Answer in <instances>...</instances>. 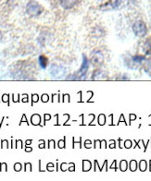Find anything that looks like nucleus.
Wrapping results in <instances>:
<instances>
[{
    "label": "nucleus",
    "instance_id": "15",
    "mask_svg": "<svg viewBox=\"0 0 151 181\" xmlns=\"http://www.w3.org/2000/svg\"><path fill=\"white\" fill-rule=\"evenodd\" d=\"M131 145H132V142H131L130 140H127V141H125V147H126V148H130V147H131Z\"/></svg>",
    "mask_w": 151,
    "mask_h": 181
},
{
    "label": "nucleus",
    "instance_id": "10",
    "mask_svg": "<svg viewBox=\"0 0 151 181\" xmlns=\"http://www.w3.org/2000/svg\"><path fill=\"white\" fill-rule=\"evenodd\" d=\"M91 168V163L89 161H84V171H88Z\"/></svg>",
    "mask_w": 151,
    "mask_h": 181
},
{
    "label": "nucleus",
    "instance_id": "13",
    "mask_svg": "<svg viewBox=\"0 0 151 181\" xmlns=\"http://www.w3.org/2000/svg\"><path fill=\"white\" fill-rule=\"evenodd\" d=\"M105 121H106L105 116H104V115H100L99 117H98V123H99L100 125H104V124H105Z\"/></svg>",
    "mask_w": 151,
    "mask_h": 181
},
{
    "label": "nucleus",
    "instance_id": "7",
    "mask_svg": "<svg viewBox=\"0 0 151 181\" xmlns=\"http://www.w3.org/2000/svg\"><path fill=\"white\" fill-rule=\"evenodd\" d=\"M48 63V59L45 57V56H40L39 57V64L41 66L42 68H46Z\"/></svg>",
    "mask_w": 151,
    "mask_h": 181
},
{
    "label": "nucleus",
    "instance_id": "6",
    "mask_svg": "<svg viewBox=\"0 0 151 181\" xmlns=\"http://www.w3.org/2000/svg\"><path fill=\"white\" fill-rule=\"evenodd\" d=\"M77 3V0H60V5L65 9H70L73 8Z\"/></svg>",
    "mask_w": 151,
    "mask_h": 181
},
{
    "label": "nucleus",
    "instance_id": "9",
    "mask_svg": "<svg viewBox=\"0 0 151 181\" xmlns=\"http://www.w3.org/2000/svg\"><path fill=\"white\" fill-rule=\"evenodd\" d=\"M130 168H131L132 171H136V168H137V163H136V161L133 160V161L131 162V164H130Z\"/></svg>",
    "mask_w": 151,
    "mask_h": 181
},
{
    "label": "nucleus",
    "instance_id": "8",
    "mask_svg": "<svg viewBox=\"0 0 151 181\" xmlns=\"http://www.w3.org/2000/svg\"><path fill=\"white\" fill-rule=\"evenodd\" d=\"M40 121H41V118L38 115H33L32 117V123L33 125H38L40 123Z\"/></svg>",
    "mask_w": 151,
    "mask_h": 181
},
{
    "label": "nucleus",
    "instance_id": "21",
    "mask_svg": "<svg viewBox=\"0 0 151 181\" xmlns=\"http://www.w3.org/2000/svg\"><path fill=\"white\" fill-rule=\"evenodd\" d=\"M31 150H32V149H31V148H27V149H26V151H28V152H30V151H31Z\"/></svg>",
    "mask_w": 151,
    "mask_h": 181
},
{
    "label": "nucleus",
    "instance_id": "12",
    "mask_svg": "<svg viewBox=\"0 0 151 181\" xmlns=\"http://www.w3.org/2000/svg\"><path fill=\"white\" fill-rule=\"evenodd\" d=\"M121 169L122 170V171H125L126 169H127V162L126 161H122V163H121Z\"/></svg>",
    "mask_w": 151,
    "mask_h": 181
},
{
    "label": "nucleus",
    "instance_id": "11",
    "mask_svg": "<svg viewBox=\"0 0 151 181\" xmlns=\"http://www.w3.org/2000/svg\"><path fill=\"white\" fill-rule=\"evenodd\" d=\"M146 169V162L143 160V161L140 162V170L145 171Z\"/></svg>",
    "mask_w": 151,
    "mask_h": 181
},
{
    "label": "nucleus",
    "instance_id": "2",
    "mask_svg": "<svg viewBox=\"0 0 151 181\" xmlns=\"http://www.w3.org/2000/svg\"><path fill=\"white\" fill-rule=\"evenodd\" d=\"M50 74L54 79H62L66 74V68L62 66L53 64L50 67Z\"/></svg>",
    "mask_w": 151,
    "mask_h": 181
},
{
    "label": "nucleus",
    "instance_id": "14",
    "mask_svg": "<svg viewBox=\"0 0 151 181\" xmlns=\"http://www.w3.org/2000/svg\"><path fill=\"white\" fill-rule=\"evenodd\" d=\"M144 59H145V58L139 57V56H136V57H134V58H133V60L136 61V62H141V61H143Z\"/></svg>",
    "mask_w": 151,
    "mask_h": 181
},
{
    "label": "nucleus",
    "instance_id": "20",
    "mask_svg": "<svg viewBox=\"0 0 151 181\" xmlns=\"http://www.w3.org/2000/svg\"><path fill=\"white\" fill-rule=\"evenodd\" d=\"M63 144H64V141H63V140H60V148L64 147Z\"/></svg>",
    "mask_w": 151,
    "mask_h": 181
},
{
    "label": "nucleus",
    "instance_id": "19",
    "mask_svg": "<svg viewBox=\"0 0 151 181\" xmlns=\"http://www.w3.org/2000/svg\"><path fill=\"white\" fill-rule=\"evenodd\" d=\"M8 100H9V96H8V95H4V96H3V101L8 102Z\"/></svg>",
    "mask_w": 151,
    "mask_h": 181
},
{
    "label": "nucleus",
    "instance_id": "4",
    "mask_svg": "<svg viewBox=\"0 0 151 181\" xmlns=\"http://www.w3.org/2000/svg\"><path fill=\"white\" fill-rule=\"evenodd\" d=\"M88 60L87 58L84 56L83 57V64L78 71V78L81 79V80H84L86 76V73H87V70H88Z\"/></svg>",
    "mask_w": 151,
    "mask_h": 181
},
{
    "label": "nucleus",
    "instance_id": "1",
    "mask_svg": "<svg viewBox=\"0 0 151 181\" xmlns=\"http://www.w3.org/2000/svg\"><path fill=\"white\" fill-rule=\"evenodd\" d=\"M27 13L31 16H38L42 13L43 8L36 1H30L26 6Z\"/></svg>",
    "mask_w": 151,
    "mask_h": 181
},
{
    "label": "nucleus",
    "instance_id": "16",
    "mask_svg": "<svg viewBox=\"0 0 151 181\" xmlns=\"http://www.w3.org/2000/svg\"><path fill=\"white\" fill-rule=\"evenodd\" d=\"M15 170L16 171H20L21 170V165L20 164H16L15 165Z\"/></svg>",
    "mask_w": 151,
    "mask_h": 181
},
{
    "label": "nucleus",
    "instance_id": "5",
    "mask_svg": "<svg viewBox=\"0 0 151 181\" xmlns=\"http://www.w3.org/2000/svg\"><path fill=\"white\" fill-rule=\"evenodd\" d=\"M91 62L94 66H99L103 62V56L99 51H96L95 53H93Z\"/></svg>",
    "mask_w": 151,
    "mask_h": 181
},
{
    "label": "nucleus",
    "instance_id": "18",
    "mask_svg": "<svg viewBox=\"0 0 151 181\" xmlns=\"http://www.w3.org/2000/svg\"><path fill=\"white\" fill-rule=\"evenodd\" d=\"M42 99H43L44 102H46V101L48 100V96H47V95H44V96L42 97Z\"/></svg>",
    "mask_w": 151,
    "mask_h": 181
},
{
    "label": "nucleus",
    "instance_id": "22",
    "mask_svg": "<svg viewBox=\"0 0 151 181\" xmlns=\"http://www.w3.org/2000/svg\"><path fill=\"white\" fill-rule=\"evenodd\" d=\"M150 170H151V169H150Z\"/></svg>",
    "mask_w": 151,
    "mask_h": 181
},
{
    "label": "nucleus",
    "instance_id": "17",
    "mask_svg": "<svg viewBox=\"0 0 151 181\" xmlns=\"http://www.w3.org/2000/svg\"><path fill=\"white\" fill-rule=\"evenodd\" d=\"M37 100H38V96H37L36 94H34V95L33 96V102H36Z\"/></svg>",
    "mask_w": 151,
    "mask_h": 181
},
{
    "label": "nucleus",
    "instance_id": "3",
    "mask_svg": "<svg viewBox=\"0 0 151 181\" xmlns=\"http://www.w3.org/2000/svg\"><path fill=\"white\" fill-rule=\"evenodd\" d=\"M133 31H134V33L136 36L142 37V36L146 35V26L144 21H136L135 22V24L133 25Z\"/></svg>",
    "mask_w": 151,
    "mask_h": 181
}]
</instances>
